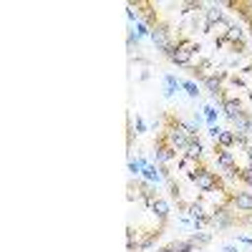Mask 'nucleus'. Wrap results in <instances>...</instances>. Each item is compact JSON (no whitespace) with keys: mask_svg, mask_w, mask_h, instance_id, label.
I'll list each match as a JSON object with an SVG mask.
<instances>
[{"mask_svg":"<svg viewBox=\"0 0 252 252\" xmlns=\"http://www.w3.org/2000/svg\"><path fill=\"white\" fill-rule=\"evenodd\" d=\"M235 131V129H232ZM235 146H240V149H247L250 146V134L247 131H235Z\"/></svg>","mask_w":252,"mask_h":252,"instance_id":"18","label":"nucleus"},{"mask_svg":"<svg viewBox=\"0 0 252 252\" xmlns=\"http://www.w3.org/2000/svg\"><path fill=\"white\" fill-rule=\"evenodd\" d=\"M229 28H232V20L224 18V20H220V23H215V26L204 28V33L215 35V40H224V38H227V33H229Z\"/></svg>","mask_w":252,"mask_h":252,"instance_id":"9","label":"nucleus"},{"mask_svg":"<svg viewBox=\"0 0 252 252\" xmlns=\"http://www.w3.org/2000/svg\"><path fill=\"white\" fill-rule=\"evenodd\" d=\"M237 242H240V245H250V247H252V237H247V235H237Z\"/></svg>","mask_w":252,"mask_h":252,"instance_id":"23","label":"nucleus"},{"mask_svg":"<svg viewBox=\"0 0 252 252\" xmlns=\"http://www.w3.org/2000/svg\"><path fill=\"white\" fill-rule=\"evenodd\" d=\"M149 38H152V43H154L159 51H164V53L177 43V40H172V28L166 26V23H161V20L152 28V35H149Z\"/></svg>","mask_w":252,"mask_h":252,"instance_id":"3","label":"nucleus"},{"mask_svg":"<svg viewBox=\"0 0 252 252\" xmlns=\"http://www.w3.org/2000/svg\"><path fill=\"white\" fill-rule=\"evenodd\" d=\"M187 179L192 182V184L199 189V192H222V194L229 192V189L222 184V179H220L215 172H209L207 166H202V164L197 166L192 174H187Z\"/></svg>","mask_w":252,"mask_h":252,"instance_id":"2","label":"nucleus"},{"mask_svg":"<svg viewBox=\"0 0 252 252\" xmlns=\"http://www.w3.org/2000/svg\"><path fill=\"white\" fill-rule=\"evenodd\" d=\"M182 89L187 91V96H192V98H199V86L194 81H182Z\"/></svg>","mask_w":252,"mask_h":252,"instance_id":"19","label":"nucleus"},{"mask_svg":"<svg viewBox=\"0 0 252 252\" xmlns=\"http://www.w3.org/2000/svg\"><path fill=\"white\" fill-rule=\"evenodd\" d=\"M222 252H240V250H237V245H227Z\"/></svg>","mask_w":252,"mask_h":252,"instance_id":"24","label":"nucleus"},{"mask_svg":"<svg viewBox=\"0 0 252 252\" xmlns=\"http://www.w3.org/2000/svg\"><path fill=\"white\" fill-rule=\"evenodd\" d=\"M177 166H179V172H184V174H192V172L197 169V166H199V161H197V159H192V157H187V154H184V157L179 159V164H177Z\"/></svg>","mask_w":252,"mask_h":252,"instance_id":"15","label":"nucleus"},{"mask_svg":"<svg viewBox=\"0 0 252 252\" xmlns=\"http://www.w3.org/2000/svg\"><path fill=\"white\" fill-rule=\"evenodd\" d=\"M202 51V46L199 43H194L192 38H187V35H179L177 38V43L166 51L164 56L169 58L174 66H179V68H192V63H194V53H199Z\"/></svg>","mask_w":252,"mask_h":252,"instance_id":"1","label":"nucleus"},{"mask_svg":"<svg viewBox=\"0 0 252 252\" xmlns=\"http://www.w3.org/2000/svg\"><path fill=\"white\" fill-rule=\"evenodd\" d=\"M184 215H187L189 220L194 222V220H207V215H209V212H207V209H204L202 199H194V202H189V204H187V209H184Z\"/></svg>","mask_w":252,"mask_h":252,"instance_id":"10","label":"nucleus"},{"mask_svg":"<svg viewBox=\"0 0 252 252\" xmlns=\"http://www.w3.org/2000/svg\"><path fill=\"white\" fill-rule=\"evenodd\" d=\"M134 129H136V134H146V121H144L141 116H136V121H134Z\"/></svg>","mask_w":252,"mask_h":252,"instance_id":"21","label":"nucleus"},{"mask_svg":"<svg viewBox=\"0 0 252 252\" xmlns=\"http://www.w3.org/2000/svg\"><path fill=\"white\" fill-rule=\"evenodd\" d=\"M227 46H235V43H242V40H245V28L242 26H235L232 23V28H229V33H227Z\"/></svg>","mask_w":252,"mask_h":252,"instance_id":"13","label":"nucleus"},{"mask_svg":"<svg viewBox=\"0 0 252 252\" xmlns=\"http://www.w3.org/2000/svg\"><path fill=\"white\" fill-rule=\"evenodd\" d=\"M202 111H204V121H207L209 126H215V121H217V109H215V106H204Z\"/></svg>","mask_w":252,"mask_h":252,"instance_id":"20","label":"nucleus"},{"mask_svg":"<svg viewBox=\"0 0 252 252\" xmlns=\"http://www.w3.org/2000/svg\"><path fill=\"white\" fill-rule=\"evenodd\" d=\"M247 134L252 136V114H250V129H247Z\"/></svg>","mask_w":252,"mask_h":252,"instance_id":"28","label":"nucleus"},{"mask_svg":"<svg viewBox=\"0 0 252 252\" xmlns=\"http://www.w3.org/2000/svg\"><path fill=\"white\" fill-rule=\"evenodd\" d=\"M169 250H172V252H192L194 245H192V240H174V242L169 245Z\"/></svg>","mask_w":252,"mask_h":252,"instance_id":"16","label":"nucleus"},{"mask_svg":"<svg viewBox=\"0 0 252 252\" xmlns=\"http://www.w3.org/2000/svg\"><path fill=\"white\" fill-rule=\"evenodd\" d=\"M149 212H152V215H154V217L159 220V227H164V224H166V220H169V212H172V207H169V202H166V199L157 197Z\"/></svg>","mask_w":252,"mask_h":252,"instance_id":"7","label":"nucleus"},{"mask_svg":"<svg viewBox=\"0 0 252 252\" xmlns=\"http://www.w3.org/2000/svg\"><path fill=\"white\" fill-rule=\"evenodd\" d=\"M157 252H172V250H169V245H166V247H159Z\"/></svg>","mask_w":252,"mask_h":252,"instance_id":"27","label":"nucleus"},{"mask_svg":"<svg viewBox=\"0 0 252 252\" xmlns=\"http://www.w3.org/2000/svg\"><path fill=\"white\" fill-rule=\"evenodd\" d=\"M224 202L232 204L237 212H252V192H227Z\"/></svg>","mask_w":252,"mask_h":252,"instance_id":"5","label":"nucleus"},{"mask_svg":"<svg viewBox=\"0 0 252 252\" xmlns=\"http://www.w3.org/2000/svg\"><path fill=\"white\" fill-rule=\"evenodd\" d=\"M184 154L187 157H192V159H197V161H202V157H204V144H202V139L197 136V139H192L187 144V149H184Z\"/></svg>","mask_w":252,"mask_h":252,"instance_id":"11","label":"nucleus"},{"mask_svg":"<svg viewBox=\"0 0 252 252\" xmlns=\"http://www.w3.org/2000/svg\"><path fill=\"white\" fill-rule=\"evenodd\" d=\"M245 154H247V161L252 164V144H250V146H247V149H245Z\"/></svg>","mask_w":252,"mask_h":252,"instance_id":"25","label":"nucleus"},{"mask_svg":"<svg viewBox=\"0 0 252 252\" xmlns=\"http://www.w3.org/2000/svg\"><path fill=\"white\" fill-rule=\"evenodd\" d=\"M235 146V131H222L220 139L215 141V149H232Z\"/></svg>","mask_w":252,"mask_h":252,"instance_id":"14","label":"nucleus"},{"mask_svg":"<svg viewBox=\"0 0 252 252\" xmlns=\"http://www.w3.org/2000/svg\"><path fill=\"white\" fill-rule=\"evenodd\" d=\"M177 159V149L166 144V139L159 134L157 136V146H154V161L157 164H172Z\"/></svg>","mask_w":252,"mask_h":252,"instance_id":"4","label":"nucleus"},{"mask_svg":"<svg viewBox=\"0 0 252 252\" xmlns=\"http://www.w3.org/2000/svg\"><path fill=\"white\" fill-rule=\"evenodd\" d=\"M141 179H146V182H152V184H159L164 177H161V169H159V164H146L144 166V172H141Z\"/></svg>","mask_w":252,"mask_h":252,"instance_id":"12","label":"nucleus"},{"mask_svg":"<svg viewBox=\"0 0 252 252\" xmlns=\"http://www.w3.org/2000/svg\"><path fill=\"white\" fill-rule=\"evenodd\" d=\"M202 121H204V116H202V114H197V111H194V124H197V126H199V124H202Z\"/></svg>","mask_w":252,"mask_h":252,"instance_id":"26","label":"nucleus"},{"mask_svg":"<svg viewBox=\"0 0 252 252\" xmlns=\"http://www.w3.org/2000/svg\"><path fill=\"white\" fill-rule=\"evenodd\" d=\"M220 8H222L220 3H212V5L204 10V23H202V28H209V26H215V23H220V20L227 18L224 10H220Z\"/></svg>","mask_w":252,"mask_h":252,"instance_id":"8","label":"nucleus"},{"mask_svg":"<svg viewBox=\"0 0 252 252\" xmlns=\"http://www.w3.org/2000/svg\"><path fill=\"white\" fill-rule=\"evenodd\" d=\"M222 114H224L229 121L237 119V116H242V114H245L242 101H240L237 96H227V98H224V103H222Z\"/></svg>","mask_w":252,"mask_h":252,"instance_id":"6","label":"nucleus"},{"mask_svg":"<svg viewBox=\"0 0 252 252\" xmlns=\"http://www.w3.org/2000/svg\"><path fill=\"white\" fill-rule=\"evenodd\" d=\"M207 131H209V136H212V139H215V141H217V139H220V134H222V131H224V129H220V126H217V124H215V126H209V129H207Z\"/></svg>","mask_w":252,"mask_h":252,"instance_id":"22","label":"nucleus"},{"mask_svg":"<svg viewBox=\"0 0 252 252\" xmlns=\"http://www.w3.org/2000/svg\"><path fill=\"white\" fill-rule=\"evenodd\" d=\"M189 240H192V245H194V247H204V245H209V240H212V232H202V229H199V232H197V235H192Z\"/></svg>","mask_w":252,"mask_h":252,"instance_id":"17","label":"nucleus"}]
</instances>
